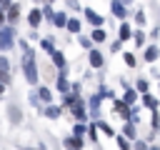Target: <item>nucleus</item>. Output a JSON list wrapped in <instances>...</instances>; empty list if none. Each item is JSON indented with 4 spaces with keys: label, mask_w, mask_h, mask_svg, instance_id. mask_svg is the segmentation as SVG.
<instances>
[{
    "label": "nucleus",
    "mask_w": 160,
    "mask_h": 150,
    "mask_svg": "<svg viewBox=\"0 0 160 150\" xmlns=\"http://www.w3.org/2000/svg\"><path fill=\"white\" fill-rule=\"evenodd\" d=\"M68 32H72V35H80V20L78 18H68Z\"/></svg>",
    "instance_id": "f8f14e48"
},
{
    "label": "nucleus",
    "mask_w": 160,
    "mask_h": 150,
    "mask_svg": "<svg viewBox=\"0 0 160 150\" xmlns=\"http://www.w3.org/2000/svg\"><path fill=\"white\" fill-rule=\"evenodd\" d=\"M120 2H122V5H130V2H132V0H120Z\"/></svg>",
    "instance_id": "4c0bfd02"
},
{
    "label": "nucleus",
    "mask_w": 160,
    "mask_h": 150,
    "mask_svg": "<svg viewBox=\"0 0 160 150\" xmlns=\"http://www.w3.org/2000/svg\"><path fill=\"white\" fill-rule=\"evenodd\" d=\"M65 145H68L70 150H80V148H82V138H78V135H75V138H68Z\"/></svg>",
    "instance_id": "f3484780"
},
{
    "label": "nucleus",
    "mask_w": 160,
    "mask_h": 150,
    "mask_svg": "<svg viewBox=\"0 0 160 150\" xmlns=\"http://www.w3.org/2000/svg\"><path fill=\"white\" fill-rule=\"evenodd\" d=\"M38 95H40V98H42L45 102L50 100V90H48V88H40V92H38Z\"/></svg>",
    "instance_id": "cd10ccee"
},
{
    "label": "nucleus",
    "mask_w": 160,
    "mask_h": 150,
    "mask_svg": "<svg viewBox=\"0 0 160 150\" xmlns=\"http://www.w3.org/2000/svg\"><path fill=\"white\" fill-rule=\"evenodd\" d=\"M35 2H40V0H35Z\"/></svg>",
    "instance_id": "a19ab883"
},
{
    "label": "nucleus",
    "mask_w": 160,
    "mask_h": 150,
    "mask_svg": "<svg viewBox=\"0 0 160 150\" xmlns=\"http://www.w3.org/2000/svg\"><path fill=\"white\" fill-rule=\"evenodd\" d=\"M118 145H120V150H130V142H128V138H125V135H120V138H118Z\"/></svg>",
    "instance_id": "393cba45"
},
{
    "label": "nucleus",
    "mask_w": 160,
    "mask_h": 150,
    "mask_svg": "<svg viewBox=\"0 0 160 150\" xmlns=\"http://www.w3.org/2000/svg\"><path fill=\"white\" fill-rule=\"evenodd\" d=\"M58 88H60L62 92H68V90H70V82H68V78H65L62 72H60V78H58Z\"/></svg>",
    "instance_id": "412c9836"
},
{
    "label": "nucleus",
    "mask_w": 160,
    "mask_h": 150,
    "mask_svg": "<svg viewBox=\"0 0 160 150\" xmlns=\"http://www.w3.org/2000/svg\"><path fill=\"white\" fill-rule=\"evenodd\" d=\"M48 2H52V0H48Z\"/></svg>",
    "instance_id": "79ce46f5"
},
{
    "label": "nucleus",
    "mask_w": 160,
    "mask_h": 150,
    "mask_svg": "<svg viewBox=\"0 0 160 150\" xmlns=\"http://www.w3.org/2000/svg\"><path fill=\"white\" fill-rule=\"evenodd\" d=\"M22 68H25V78H28V82H38V68H35V58H32V50H25V58H22Z\"/></svg>",
    "instance_id": "f257e3e1"
},
{
    "label": "nucleus",
    "mask_w": 160,
    "mask_h": 150,
    "mask_svg": "<svg viewBox=\"0 0 160 150\" xmlns=\"http://www.w3.org/2000/svg\"><path fill=\"white\" fill-rule=\"evenodd\" d=\"M5 20H10V22H15V20H20V5L12 0L8 8H5Z\"/></svg>",
    "instance_id": "423d86ee"
},
{
    "label": "nucleus",
    "mask_w": 160,
    "mask_h": 150,
    "mask_svg": "<svg viewBox=\"0 0 160 150\" xmlns=\"http://www.w3.org/2000/svg\"><path fill=\"white\" fill-rule=\"evenodd\" d=\"M150 150H160V148H158V145H152V148H150Z\"/></svg>",
    "instance_id": "58836bf2"
},
{
    "label": "nucleus",
    "mask_w": 160,
    "mask_h": 150,
    "mask_svg": "<svg viewBox=\"0 0 160 150\" xmlns=\"http://www.w3.org/2000/svg\"><path fill=\"white\" fill-rule=\"evenodd\" d=\"M12 38H15V30L12 28H0V50H10L12 48Z\"/></svg>",
    "instance_id": "7ed1b4c3"
},
{
    "label": "nucleus",
    "mask_w": 160,
    "mask_h": 150,
    "mask_svg": "<svg viewBox=\"0 0 160 150\" xmlns=\"http://www.w3.org/2000/svg\"><path fill=\"white\" fill-rule=\"evenodd\" d=\"M60 115V108H48V118H58Z\"/></svg>",
    "instance_id": "c756f323"
},
{
    "label": "nucleus",
    "mask_w": 160,
    "mask_h": 150,
    "mask_svg": "<svg viewBox=\"0 0 160 150\" xmlns=\"http://www.w3.org/2000/svg\"><path fill=\"white\" fill-rule=\"evenodd\" d=\"M50 55H52V62H55V65H58V68L62 70V68H65V55H62L60 50H52Z\"/></svg>",
    "instance_id": "dca6fc26"
},
{
    "label": "nucleus",
    "mask_w": 160,
    "mask_h": 150,
    "mask_svg": "<svg viewBox=\"0 0 160 150\" xmlns=\"http://www.w3.org/2000/svg\"><path fill=\"white\" fill-rule=\"evenodd\" d=\"M152 130H160V115L158 112L152 115Z\"/></svg>",
    "instance_id": "7c9ffc66"
},
{
    "label": "nucleus",
    "mask_w": 160,
    "mask_h": 150,
    "mask_svg": "<svg viewBox=\"0 0 160 150\" xmlns=\"http://www.w3.org/2000/svg\"><path fill=\"white\" fill-rule=\"evenodd\" d=\"M80 45H82L85 50H90V48H92V40H90V38H85V35H80Z\"/></svg>",
    "instance_id": "a878e982"
},
{
    "label": "nucleus",
    "mask_w": 160,
    "mask_h": 150,
    "mask_svg": "<svg viewBox=\"0 0 160 150\" xmlns=\"http://www.w3.org/2000/svg\"><path fill=\"white\" fill-rule=\"evenodd\" d=\"M135 148H138V150H148V145H145V142H138Z\"/></svg>",
    "instance_id": "e433bc0d"
},
{
    "label": "nucleus",
    "mask_w": 160,
    "mask_h": 150,
    "mask_svg": "<svg viewBox=\"0 0 160 150\" xmlns=\"http://www.w3.org/2000/svg\"><path fill=\"white\" fill-rule=\"evenodd\" d=\"M10 2H12V0H0V8H2V10H5V8H8V5H10Z\"/></svg>",
    "instance_id": "c9c22d12"
},
{
    "label": "nucleus",
    "mask_w": 160,
    "mask_h": 150,
    "mask_svg": "<svg viewBox=\"0 0 160 150\" xmlns=\"http://www.w3.org/2000/svg\"><path fill=\"white\" fill-rule=\"evenodd\" d=\"M122 60H125V65H128V68H135V62H138L132 52H122Z\"/></svg>",
    "instance_id": "4be33fe9"
},
{
    "label": "nucleus",
    "mask_w": 160,
    "mask_h": 150,
    "mask_svg": "<svg viewBox=\"0 0 160 150\" xmlns=\"http://www.w3.org/2000/svg\"><path fill=\"white\" fill-rule=\"evenodd\" d=\"M70 105H72V112H75V118H78V120H85V108H82V102L72 100Z\"/></svg>",
    "instance_id": "2eb2a0df"
},
{
    "label": "nucleus",
    "mask_w": 160,
    "mask_h": 150,
    "mask_svg": "<svg viewBox=\"0 0 160 150\" xmlns=\"http://www.w3.org/2000/svg\"><path fill=\"white\" fill-rule=\"evenodd\" d=\"M82 15H85V20H88L92 28H102V22H105V18H102L100 12H95L92 8H85V10H82Z\"/></svg>",
    "instance_id": "20e7f679"
},
{
    "label": "nucleus",
    "mask_w": 160,
    "mask_h": 150,
    "mask_svg": "<svg viewBox=\"0 0 160 150\" xmlns=\"http://www.w3.org/2000/svg\"><path fill=\"white\" fill-rule=\"evenodd\" d=\"M0 92H2V82H0Z\"/></svg>",
    "instance_id": "ea45409f"
},
{
    "label": "nucleus",
    "mask_w": 160,
    "mask_h": 150,
    "mask_svg": "<svg viewBox=\"0 0 160 150\" xmlns=\"http://www.w3.org/2000/svg\"><path fill=\"white\" fill-rule=\"evenodd\" d=\"M122 135L128 138V140H135L138 135H135V125L132 122H125V128H122Z\"/></svg>",
    "instance_id": "6ab92c4d"
},
{
    "label": "nucleus",
    "mask_w": 160,
    "mask_h": 150,
    "mask_svg": "<svg viewBox=\"0 0 160 150\" xmlns=\"http://www.w3.org/2000/svg\"><path fill=\"white\" fill-rule=\"evenodd\" d=\"M142 102H145L150 110H158V108H160V102H158V100L150 95V90H148V92H142Z\"/></svg>",
    "instance_id": "4468645a"
},
{
    "label": "nucleus",
    "mask_w": 160,
    "mask_h": 150,
    "mask_svg": "<svg viewBox=\"0 0 160 150\" xmlns=\"http://www.w3.org/2000/svg\"><path fill=\"white\" fill-rule=\"evenodd\" d=\"M130 38H132V28H130V22H128V20H120L118 40H120V42H125V40H130Z\"/></svg>",
    "instance_id": "39448f33"
},
{
    "label": "nucleus",
    "mask_w": 160,
    "mask_h": 150,
    "mask_svg": "<svg viewBox=\"0 0 160 150\" xmlns=\"http://www.w3.org/2000/svg\"><path fill=\"white\" fill-rule=\"evenodd\" d=\"M52 25H55V28H65V25H68V12H62V10L55 12V15H52Z\"/></svg>",
    "instance_id": "9d476101"
},
{
    "label": "nucleus",
    "mask_w": 160,
    "mask_h": 150,
    "mask_svg": "<svg viewBox=\"0 0 160 150\" xmlns=\"http://www.w3.org/2000/svg\"><path fill=\"white\" fill-rule=\"evenodd\" d=\"M75 135H78V138L85 135V128H82V125H75Z\"/></svg>",
    "instance_id": "2f4dec72"
},
{
    "label": "nucleus",
    "mask_w": 160,
    "mask_h": 150,
    "mask_svg": "<svg viewBox=\"0 0 160 150\" xmlns=\"http://www.w3.org/2000/svg\"><path fill=\"white\" fill-rule=\"evenodd\" d=\"M2 25H5V10L0 8V28H2Z\"/></svg>",
    "instance_id": "f704fd0d"
},
{
    "label": "nucleus",
    "mask_w": 160,
    "mask_h": 150,
    "mask_svg": "<svg viewBox=\"0 0 160 150\" xmlns=\"http://www.w3.org/2000/svg\"><path fill=\"white\" fill-rule=\"evenodd\" d=\"M88 58H90V68H102V62H105V60H102V52H100V50H92V48H90Z\"/></svg>",
    "instance_id": "1a4fd4ad"
},
{
    "label": "nucleus",
    "mask_w": 160,
    "mask_h": 150,
    "mask_svg": "<svg viewBox=\"0 0 160 150\" xmlns=\"http://www.w3.org/2000/svg\"><path fill=\"white\" fill-rule=\"evenodd\" d=\"M135 88H138V92H148V90H150V85H148V80H145V78H140Z\"/></svg>",
    "instance_id": "5701e85b"
},
{
    "label": "nucleus",
    "mask_w": 160,
    "mask_h": 150,
    "mask_svg": "<svg viewBox=\"0 0 160 150\" xmlns=\"http://www.w3.org/2000/svg\"><path fill=\"white\" fill-rule=\"evenodd\" d=\"M105 38H108V32L102 28H92V32H90V40L92 42H105Z\"/></svg>",
    "instance_id": "9b49d317"
},
{
    "label": "nucleus",
    "mask_w": 160,
    "mask_h": 150,
    "mask_svg": "<svg viewBox=\"0 0 160 150\" xmlns=\"http://www.w3.org/2000/svg\"><path fill=\"white\" fill-rule=\"evenodd\" d=\"M52 15H55V10H52L50 5H45V8H42V18H45V20H52Z\"/></svg>",
    "instance_id": "b1692460"
},
{
    "label": "nucleus",
    "mask_w": 160,
    "mask_h": 150,
    "mask_svg": "<svg viewBox=\"0 0 160 150\" xmlns=\"http://www.w3.org/2000/svg\"><path fill=\"white\" fill-rule=\"evenodd\" d=\"M100 130H102L105 135H115V132H112V128H110L108 122H100Z\"/></svg>",
    "instance_id": "c85d7f7f"
},
{
    "label": "nucleus",
    "mask_w": 160,
    "mask_h": 150,
    "mask_svg": "<svg viewBox=\"0 0 160 150\" xmlns=\"http://www.w3.org/2000/svg\"><path fill=\"white\" fill-rule=\"evenodd\" d=\"M110 12H112L118 20H128V18H130V10H128V5H122L120 0H110Z\"/></svg>",
    "instance_id": "f03ea898"
},
{
    "label": "nucleus",
    "mask_w": 160,
    "mask_h": 150,
    "mask_svg": "<svg viewBox=\"0 0 160 150\" xmlns=\"http://www.w3.org/2000/svg\"><path fill=\"white\" fill-rule=\"evenodd\" d=\"M158 58H160V48H158L155 42H152V45H148V48H145V52H142V60H145V62H155Z\"/></svg>",
    "instance_id": "0eeeda50"
},
{
    "label": "nucleus",
    "mask_w": 160,
    "mask_h": 150,
    "mask_svg": "<svg viewBox=\"0 0 160 150\" xmlns=\"http://www.w3.org/2000/svg\"><path fill=\"white\" fill-rule=\"evenodd\" d=\"M28 22H30V28H38V25L42 22V10H40V8H32L30 15H28Z\"/></svg>",
    "instance_id": "6e6552de"
},
{
    "label": "nucleus",
    "mask_w": 160,
    "mask_h": 150,
    "mask_svg": "<svg viewBox=\"0 0 160 150\" xmlns=\"http://www.w3.org/2000/svg\"><path fill=\"white\" fill-rule=\"evenodd\" d=\"M132 18H135V25H138V28H142V25L148 22V18H145V10H138Z\"/></svg>",
    "instance_id": "aec40b11"
},
{
    "label": "nucleus",
    "mask_w": 160,
    "mask_h": 150,
    "mask_svg": "<svg viewBox=\"0 0 160 150\" xmlns=\"http://www.w3.org/2000/svg\"><path fill=\"white\" fill-rule=\"evenodd\" d=\"M40 45H42V50H48V52H52V50H55V48H52V40H42Z\"/></svg>",
    "instance_id": "bb28decb"
},
{
    "label": "nucleus",
    "mask_w": 160,
    "mask_h": 150,
    "mask_svg": "<svg viewBox=\"0 0 160 150\" xmlns=\"http://www.w3.org/2000/svg\"><path fill=\"white\" fill-rule=\"evenodd\" d=\"M132 40H135V45H145V32H142V28H138V30H132Z\"/></svg>",
    "instance_id": "a211bd4d"
},
{
    "label": "nucleus",
    "mask_w": 160,
    "mask_h": 150,
    "mask_svg": "<svg viewBox=\"0 0 160 150\" xmlns=\"http://www.w3.org/2000/svg\"><path fill=\"white\" fill-rule=\"evenodd\" d=\"M135 100H138V92L128 85V88H125V95H122V102H125V105H132Z\"/></svg>",
    "instance_id": "ddd939ff"
},
{
    "label": "nucleus",
    "mask_w": 160,
    "mask_h": 150,
    "mask_svg": "<svg viewBox=\"0 0 160 150\" xmlns=\"http://www.w3.org/2000/svg\"><path fill=\"white\" fill-rule=\"evenodd\" d=\"M110 50H112V52H118V50H120V40H115V42L110 45Z\"/></svg>",
    "instance_id": "473e14b6"
},
{
    "label": "nucleus",
    "mask_w": 160,
    "mask_h": 150,
    "mask_svg": "<svg viewBox=\"0 0 160 150\" xmlns=\"http://www.w3.org/2000/svg\"><path fill=\"white\" fill-rule=\"evenodd\" d=\"M68 5H70L72 10H80V5H78V0H68Z\"/></svg>",
    "instance_id": "72a5a7b5"
}]
</instances>
